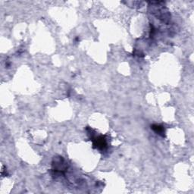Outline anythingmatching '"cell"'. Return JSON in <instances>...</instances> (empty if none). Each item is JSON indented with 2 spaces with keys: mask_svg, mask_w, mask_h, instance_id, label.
Segmentation results:
<instances>
[{
  "mask_svg": "<svg viewBox=\"0 0 194 194\" xmlns=\"http://www.w3.org/2000/svg\"><path fill=\"white\" fill-rule=\"evenodd\" d=\"M152 128L157 134H160V135H161L163 133H165L164 128H163L162 127H161V126H158V125H153ZM162 135H163V134H162Z\"/></svg>",
  "mask_w": 194,
  "mask_h": 194,
  "instance_id": "obj_1",
  "label": "cell"
}]
</instances>
